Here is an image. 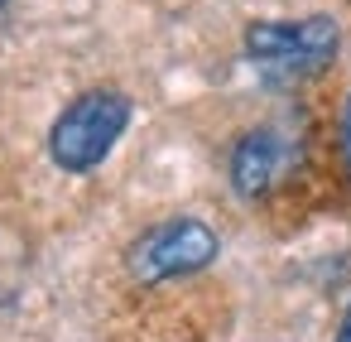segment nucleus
Here are the masks:
<instances>
[{"mask_svg": "<svg viewBox=\"0 0 351 342\" xmlns=\"http://www.w3.org/2000/svg\"><path fill=\"white\" fill-rule=\"evenodd\" d=\"M341 49V30L332 15H303V20H255L245 30V58L260 68L265 82L293 87L332 68Z\"/></svg>", "mask_w": 351, "mask_h": 342, "instance_id": "f257e3e1", "label": "nucleus"}, {"mask_svg": "<svg viewBox=\"0 0 351 342\" xmlns=\"http://www.w3.org/2000/svg\"><path fill=\"white\" fill-rule=\"evenodd\" d=\"M125 126H130V97L116 87H92L58 111L49 130V159L63 174H92L121 145Z\"/></svg>", "mask_w": 351, "mask_h": 342, "instance_id": "f03ea898", "label": "nucleus"}, {"mask_svg": "<svg viewBox=\"0 0 351 342\" xmlns=\"http://www.w3.org/2000/svg\"><path fill=\"white\" fill-rule=\"evenodd\" d=\"M217 255H221V236L202 217H169L130 241L125 265L140 284H169V280L202 275Z\"/></svg>", "mask_w": 351, "mask_h": 342, "instance_id": "7ed1b4c3", "label": "nucleus"}, {"mask_svg": "<svg viewBox=\"0 0 351 342\" xmlns=\"http://www.w3.org/2000/svg\"><path fill=\"white\" fill-rule=\"evenodd\" d=\"M284 169H289V145L279 140L274 126H250V130L231 145L226 174H231V188H236L245 203L269 198L274 183L284 179Z\"/></svg>", "mask_w": 351, "mask_h": 342, "instance_id": "20e7f679", "label": "nucleus"}, {"mask_svg": "<svg viewBox=\"0 0 351 342\" xmlns=\"http://www.w3.org/2000/svg\"><path fill=\"white\" fill-rule=\"evenodd\" d=\"M341 140H346V159H351V97H346V111H341Z\"/></svg>", "mask_w": 351, "mask_h": 342, "instance_id": "39448f33", "label": "nucleus"}, {"mask_svg": "<svg viewBox=\"0 0 351 342\" xmlns=\"http://www.w3.org/2000/svg\"><path fill=\"white\" fill-rule=\"evenodd\" d=\"M332 342H351V304H346V313H341V323H337V337Z\"/></svg>", "mask_w": 351, "mask_h": 342, "instance_id": "423d86ee", "label": "nucleus"}, {"mask_svg": "<svg viewBox=\"0 0 351 342\" xmlns=\"http://www.w3.org/2000/svg\"><path fill=\"white\" fill-rule=\"evenodd\" d=\"M5 5H10V0H0V10H5Z\"/></svg>", "mask_w": 351, "mask_h": 342, "instance_id": "0eeeda50", "label": "nucleus"}]
</instances>
